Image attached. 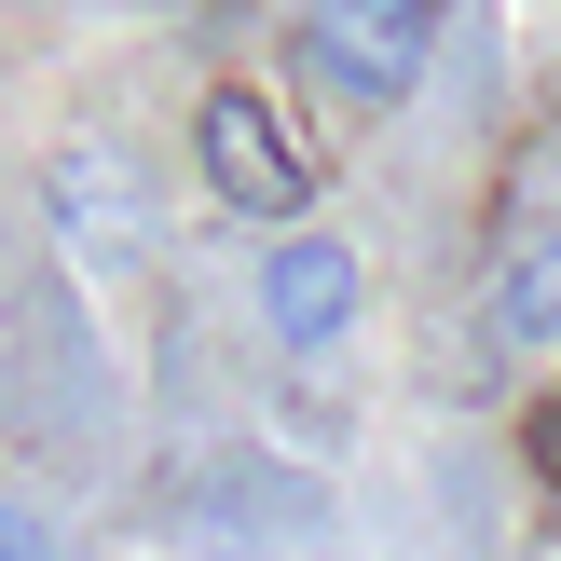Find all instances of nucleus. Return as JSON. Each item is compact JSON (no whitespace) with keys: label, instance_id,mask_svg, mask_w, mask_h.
<instances>
[{"label":"nucleus","instance_id":"f257e3e1","mask_svg":"<svg viewBox=\"0 0 561 561\" xmlns=\"http://www.w3.org/2000/svg\"><path fill=\"white\" fill-rule=\"evenodd\" d=\"M192 151H206V192L233 219H301L316 206V151L288 137V110H274L261 82H219V96L192 110Z\"/></svg>","mask_w":561,"mask_h":561},{"label":"nucleus","instance_id":"f03ea898","mask_svg":"<svg viewBox=\"0 0 561 561\" xmlns=\"http://www.w3.org/2000/svg\"><path fill=\"white\" fill-rule=\"evenodd\" d=\"M301 55L343 110H398L438 55V0H301Z\"/></svg>","mask_w":561,"mask_h":561},{"label":"nucleus","instance_id":"7ed1b4c3","mask_svg":"<svg viewBox=\"0 0 561 561\" xmlns=\"http://www.w3.org/2000/svg\"><path fill=\"white\" fill-rule=\"evenodd\" d=\"M42 206H55V233H69V261H96V274L151 261V179H137L110 137H69V151H55Z\"/></svg>","mask_w":561,"mask_h":561},{"label":"nucleus","instance_id":"20e7f679","mask_svg":"<svg viewBox=\"0 0 561 561\" xmlns=\"http://www.w3.org/2000/svg\"><path fill=\"white\" fill-rule=\"evenodd\" d=\"M261 329L288 356H329L356 329V247L343 233H274L261 247Z\"/></svg>","mask_w":561,"mask_h":561},{"label":"nucleus","instance_id":"39448f33","mask_svg":"<svg viewBox=\"0 0 561 561\" xmlns=\"http://www.w3.org/2000/svg\"><path fill=\"white\" fill-rule=\"evenodd\" d=\"M493 329H507V343H561V219H535V233L507 247V274H493Z\"/></svg>","mask_w":561,"mask_h":561},{"label":"nucleus","instance_id":"423d86ee","mask_svg":"<svg viewBox=\"0 0 561 561\" xmlns=\"http://www.w3.org/2000/svg\"><path fill=\"white\" fill-rule=\"evenodd\" d=\"M0 561H69V535H55L27 493H0Z\"/></svg>","mask_w":561,"mask_h":561}]
</instances>
